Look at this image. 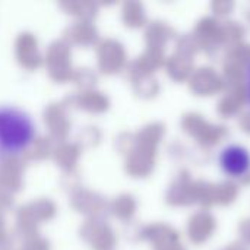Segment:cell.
Segmentation results:
<instances>
[{
    "mask_svg": "<svg viewBox=\"0 0 250 250\" xmlns=\"http://www.w3.org/2000/svg\"><path fill=\"white\" fill-rule=\"evenodd\" d=\"M35 138L37 123L28 111L12 104H0V160L23 154Z\"/></svg>",
    "mask_w": 250,
    "mask_h": 250,
    "instance_id": "cell-1",
    "label": "cell"
},
{
    "mask_svg": "<svg viewBox=\"0 0 250 250\" xmlns=\"http://www.w3.org/2000/svg\"><path fill=\"white\" fill-rule=\"evenodd\" d=\"M221 170L231 177H242L250 170V152L242 145H227L218 157Z\"/></svg>",
    "mask_w": 250,
    "mask_h": 250,
    "instance_id": "cell-2",
    "label": "cell"
},
{
    "mask_svg": "<svg viewBox=\"0 0 250 250\" xmlns=\"http://www.w3.org/2000/svg\"><path fill=\"white\" fill-rule=\"evenodd\" d=\"M245 85H246V98H248V103L250 105V60L246 66V70H245Z\"/></svg>",
    "mask_w": 250,
    "mask_h": 250,
    "instance_id": "cell-3",
    "label": "cell"
}]
</instances>
